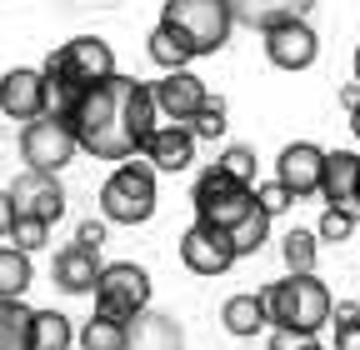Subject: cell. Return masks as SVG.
<instances>
[{
  "instance_id": "6da1fadb",
  "label": "cell",
  "mask_w": 360,
  "mask_h": 350,
  "mask_svg": "<svg viewBox=\"0 0 360 350\" xmlns=\"http://www.w3.org/2000/svg\"><path fill=\"white\" fill-rule=\"evenodd\" d=\"M155 105H150V85H141L135 75H110L101 85L80 91L75 110H70V136L85 155L96 160H130L141 155L146 136L155 130Z\"/></svg>"
},
{
  "instance_id": "7a4b0ae2",
  "label": "cell",
  "mask_w": 360,
  "mask_h": 350,
  "mask_svg": "<svg viewBox=\"0 0 360 350\" xmlns=\"http://www.w3.org/2000/svg\"><path fill=\"white\" fill-rule=\"evenodd\" d=\"M260 305H265V320L270 330H295V335H321L330 325V290L326 280H315V271H300V276H285L276 285L260 290Z\"/></svg>"
},
{
  "instance_id": "3957f363",
  "label": "cell",
  "mask_w": 360,
  "mask_h": 350,
  "mask_svg": "<svg viewBox=\"0 0 360 350\" xmlns=\"http://www.w3.org/2000/svg\"><path fill=\"white\" fill-rule=\"evenodd\" d=\"M160 25L186 40L191 56L225 51V40H231V30H236L225 0H165V6H160Z\"/></svg>"
},
{
  "instance_id": "277c9868",
  "label": "cell",
  "mask_w": 360,
  "mask_h": 350,
  "mask_svg": "<svg viewBox=\"0 0 360 350\" xmlns=\"http://www.w3.org/2000/svg\"><path fill=\"white\" fill-rule=\"evenodd\" d=\"M101 215L110 226H146L155 215V170L146 160H120L101 186Z\"/></svg>"
},
{
  "instance_id": "5b68a950",
  "label": "cell",
  "mask_w": 360,
  "mask_h": 350,
  "mask_svg": "<svg viewBox=\"0 0 360 350\" xmlns=\"http://www.w3.org/2000/svg\"><path fill=\"white\" fill-rule=\"evenodd\" d=\"M191 205H195V221H205V226H215V231L240 226L245 215L255 210L250 186L236 181V175H225L220 165L200 170V181H195V190H191Z\"/></svg>"
},
{
  "instance_id": "8992f818",
  "label": "cell",
  "mask_w": 360,
  "mask_h": 350,
  "mask_svg": "<svg viewBox=\"0 0 360 350\" xmlns=\"http://www.w3.org/2000/svg\"><path fill=\"white\" fill-rule=\"evenodd\" d=\"M96 316H110V320H130L135 311L150 305V276L135 266V260H115V266H101L96 276Z\"/></svg>"
},
{
  "instance_id": "52a82bcc",
  "label": "cell",
  "mask_w": 360,
  "mask_h": 350,
  "mask_svg": "<svg viewBox=\"0 0 360 350\" xmlns=\"http://www.w3.org/2000/svg\"><path fill=\"white\" fill-rule=\"evenodd\" d=\"M40 70H56V75H65L70 85L90 91V85H101V80H110V75H115V51L105 46L101 35H75V40H65L60 51L45 56V65H40Z\"/></svg>"
},
{
  "instance_id": "ba28073f",
  "label": "cell",
  "mask_w": 360,
  "mask_h": 350,
  "mask_svg": "<svg viewBox=\"0 0 360 350\" xmlns=\"http://www.w3.org/2000/svg\"><path fill=\"white\" fill-rule=\"evenodd\" d=\"M75 136H70V120H56V115H35L25 120L20 130V155H25V170H40V175H60L70 160H75Z\"/></svg>"
},
{
  "instance_id": "9c48e42d",
  "label": "cell",
  "mask_w": 360,
  "mask_h": 350,
  "mask_svg": "<svg viewBox=\"0 0 360 350\" xmlns=\"http://www.w3.org/2000/svg\"><path fill=\"white\" fill-rule=\"evenodd\" d=\"M260 35H265L270 65H281V70H310L315 56H321V35L310 30V20H276Z\"/></svg>"
},
{
  "instance_id": "30bf717a",
  "label": "cell",
  "mask_w": 360,
  "mask_h": 350,
  "mask_svg": "<svg viewBox=\"0 0 360 350\" xmlns=\"http://www.w3.org/2000/svg\"><path fill=\"white\" fill-rule=\"evenodd\" d=\"M180 260H186V271H195V276H225L236 266V250H231V235L225 231L195 221L180 235Z\"/></svg>"
},
{
  "instance_id": "8fae6325",
  "label": "cell",
  "mask_w": 360,
  "mask_h": 350,
  "mask_svg": "<svg viewBox=\"0 0 360 350\" xmlns=\"http://www.w3.org/2000/svg\"><path fill=\"white\" fill-rule=\"evenodd\" d=\"M6 195H11V210H15V215H35V221H45V226H56L60 215H65V190H60L56 175L25 170Z\"/></svg>"
},
{
  "instance_id": "7c38bea8",
  "label": "cell",
  "mask_w": 360,
  "mask_h": 350,
  "mask_svg": "<svg viewBox=\"0 0 360 350\" xmlns=\"http://www.w3.org/2000/svg\"><path fill=\"white\" fill-rule=\"evenodd\" d=\"M205 96H210V91H205V80H200L195 70H165V80L150 85L155 115H165V120H175V125H186V120L200 110Z\"/></svg>"
},
{
  "instance_id": "4fadbf2b",
  "label": "cell",
  "mask_w": 360,
  "mask_h": 350,
  "mask_svg": "<svg viewBox=\"0 0 360 350\" xmlns=\"http://www.w3.org/2000/svg\"><path fill=\"white\" fill-rule=\"evenodd\" d=\"M321 160H326V150L315 145V141H295V145L281 150V160H276V181L290 190V200L315 195V186H321Z\"/></svg>"
},
{
  "instance_id": "5bb4252c",
  "label": "cell",
  "mask_w": 360,
  "mask_h": 350,
  "mask_svg": "<svg viewBox=\"0 0 360 350\" xmlns=\"http://www.w3.org/2000/svg\"><path fill=\"white\" fill-rule=\"evenodd\" d=\"M141 155H146V165H150V170H165V175H175V170H186V165L195 160V136H191L186 125L165 120V125H155L150 136H146Z\"/></svg>"
},
{
  "instance_id": "9a60e30c",
  "label": "cell",
  "mask_w": 360,
  "mask_h": 350,
  "mask_svg": "<svg viewBox=\"0 0 360 350\" xmlns=\"http://www.w3.org/2000/svg\"><path fill=\"white\" fill-rule=\"evenodd\" d=\"M125 350H186V330H180V320L146 305L125 320Z\"/></svg>"
},
{
  "instance_id": "2e32d148",
  "label": "cell",
  "mask_w": 360,
  "mask_h": 350,
  "mask_svg": "<svg viewBox=\"0 0 360 350\" xmlns=\"http://www.w3.org/2000/svg\"><path fill=\"white\" fill-rule=\"evenodd\" d=\"M0 115L6 120H35L40 115V70L30 65H15L0 75Z\"/></svg>"
},
{
  "instance_id": "e0dca14e",
  "label": "cell",
  "mask_w": 360,
  "mask_h": 350,
  "mask_svg": "<svg viewBox=\"0 0 360 350\" xmlns=\"http://www.w3.org/2000/svg\"><path fill=\"white\" fill-rule=\"evenodd\" d=\"M56 285L65 295H90L96 290V276H101V250H80V245H65L56 255V266H51Z\"/></svg>"
},
{
  "instance_id": "ac0fdd59",
  "label": "cell",
  "mask_w": 360,
  "mask_h": 350,
  "mask_svg": "<svg viewBox=\"0 0 360 350\" xmlns=\"http://www.w3.org/2000/svg\"><path fill=\"white\" fill-rule=\"evenodd\" d=\"M355 175H360V155H355V150H326V160H321V186H315V195H326L330 205L350 210Z\"/></svg>"
},
{
  "instance_id": "d6986e66",
  "label": "cell",
  "mask_w": 360,
  "mask_h": 350,
  "mask_svg": "<svg viewBox=\"0 0 360 350\" xmlns=\"http://www.w3.org/2000/svg\"><path fill=\"white\" fill-rule=\"evenodd\" d=\"M225 6H231V20L265 30L276 20H305L315 11V0H225Z\"/></svg>"
},
{
  "instance_id": "ffe728a7",
  "label": "cell",
  "mask_w": 360,
  "mask_h": 350,
  "mask_svg": "<svg viewBox=\"0 0 360 350\" xmlns=\"http://www.w3.org/2000/svg\"><path fill=\"white\" fill-rule=\"evenodd\" d=\"M220 320H225V330H231V335H240V340H250V335L270 330L260 295H231V300L220 305Z\"/></svg>"
},
{
  "instance_id": "44dd1931",
  "label": "cell",
  "mask_w": 360,
  "mask_h": 350,
  "mask_svg": "<svg viewBox=\"0 0 360 350\" xmlns=\"http://www.w3.org/2000/svg\"><path fill=\"white\" fill-rule=\"evenodd\" d=\"M75 325L60 311H30V350H70Z\"/></svg>"
},
{
  "instance_id": "7402d4cb",
  "label": "cell",
  "mask_w": 360,
  "mask_h": 350,
  "mask_svg": "<svg viewBox=\"0 0 360 350\" xmlns=\"http://www.w3.org/2000/svg\"><path fill=\"white\" fill-rule=\"evenodd\" d=\"M35 271H30V255L15 245H0V300H20L30 290Z\"/></svg>"
},
{
  "instance_id": "603a6c76",
  "label": "cell",
  "mask_w": 360,
  "mask_h": 350,
  "mask_svg": "<svg viewBox=\"0 0 360 350\" xmlns=\"http://www.w3.org/2000/svg\"><path fill=\"white\" fill-rule=\"evenodd\" d=\"M0 350H30V305L0 300Z\"/></svg>"
},
{
  "instance_id": "cb8c5ba5",
  "label": "cell",
  "mask_w": 360,
  "mask_h": 350,
  "mask_svg": "<svg viewBox=\"0 0 360 350\" xmlns=\"http://www.w3.org/2000/svg\"><path fill=\"white\" fill-rule=\"evenodd\" d=\"M146 51H150V60L160 65V70H186L195 56H191V46L180 40L175 30H165V25H155L150 30V40H146Z\"/></svg>"
},
{
  "instance_id": "d4e9b609",
  "label": "cell",
  "mask_w": 360,
  "mask_h": 350,
  "mask_svg": "<svg viewBox=\"0 0 360 350\" xmlns=\"http://www.w3.org/2000/svg\"><path fill=\"white\" fill-rule=\"evenodd\" d=\"M75 340H80V350H125V325L110 316H90Z\"/></svg>"
},
{
  "instance_id": "484cf974",
  "label": "cell",
  "mask_w": 360,
  "mask_h": 350,
  "mask_svg": "<svg viewBox=\"0 0 360 350\" xmlns=\"http://www.w3.org/2000/svg\"><path fill=\"white\" fill-rule=\"evenodd\" d=\"M315 255H321V240H315V231H290V235L281 240V260H285L290 276L315 271Z\"/></svg>"
},
{
  "instance_id": "4316f807",
  "label": "cell",
  "mask_w": 360,
  "mask_h": 350,
  "mask_svg": "<svg viewBox=\"0 0 360 350\" xmlns=\"http://www.w3.org/2000/svg\"><path fill=\"white\" fill-rule=\"evenodd\" d=\"M225 235H231L236 260H240V255H255V250L265 245V235H270V215H265V210H250L245 221H240V226H231Z\"/></svg>"
},
{
  "instance_id": "83f0119b",
  "label": "cell",
  "mask_w": 360,
  "mask_h": 350,
  "mask_svg": "<svg viewBox=\"0 0 360 350\" xmlns=\"http://www.w3.org/2000/svg\"><path fill=\"white\" fill-rule=\"evenodd\" d=\"M186 130H191L195 141H220V136H225V101H220V96H205L200 110L186 120Z\"/></svg>"
},
{
  "instance_id": "f1b7e54d",
  "label": "cell",
  "mask_w": 360,
  "mask_h": 350,
  "mask_svg": "<svg viewBox=\"0 0 360 350\" xmlns=\"http://www.w3.org/2000/svg\"><path fill=\"white\" fill-rule=\"evenodd\" d=\"M11 240H15V250H40L45 240H51V226H45V221H35V215H15V221H11V231H6Z\"/></svg>"
},
{
  "instance_id": "f546056e",
  "label": "cell",
  "mask_w": 360,
  "mask_h": 350,
  "mask_svg": "<svg viewBox=\"0 0 360 350\" xmlns=\"http://www.w3.org/2000/svg\"><path fill=\"white\" fill-rule=\"evenodd\" d=\"M350 235H355V215H350V210H340V205H326L321 226H315V240L340 245V240H350Z\"/></svg>"
},
{
  "instance_id": "4dcf8cb0",
  "label": "cell",
  "mask_w": 360,
  "mask_h": 350,
  "mask_svg": "<svg viewBox=\"0 0 360 350\" xmlns=\"http://www.w3.org/2000/svg\"><path fill=\"white\" fill-rule=\"evenodd\" d=\"M250 200H255V210H265L270 221H276L281 210H290L295 200H290V190L281 186V181H260V186H250Z\"/></svg>"
},
{
  "instance_id": "1f68e13d",
  "label": "cell",
  "mask_w": 360,
  "mask_h": 350,
  "mask_svg": "<svg viewBox=\"0 0 360 350\" xmlns=\"http://www.w3.org/2000/svg\"><path fill=\"white\" fill-rule=\"evenodd\" d=\"M225 175H236V181H245V186H255V150L250 145H231L220 160H215Z\"/></svg>"
},
{
  "instance_id": "d6a6232c",
  "label": "cell",
  "mask_w": 360,
  "mask_h": 350,
  "mask_svg": "<svg viewBox=\"0 0 360 350\" xmlns=\"http://www.w3.org/2000/svg\"><path fill=\"white\" fill-rule=\"evenodd\" d=\"M270 350H326L315 335H295V330H270Z\"/></svg>"
},
{
  "instance_id": "836d02e7",
  "label": "cell",
  "mask_w": 360,
  "mask_h": 350,
  "mask_svg": "<svg viewBox=\"0 0 360 350\" xmlns=\"http://www.w3.org/2000/svg\"><path fill=\"white\" fill-rule=\"evenodd\" d=\"M75 245H80V250H101V245H105V221H80Z\"/></svg>"
},
{
  "instance_id": "e575fe53",
  "label": "cell",
  "mask_w": 360,
  "mask_h": 350,
  "mask_svg": "<svg viewBox=\"0 0 360 350\" xmlns=\"http://www.w3.org/2000/svg\"><path fill=\"white\" fill-rule=\"evenodd\" d=\"M335 350H360V320L335 325Z\"/></svg>"
},
{
  "instance_id": "d590c367",
  "label": "cell",
  "mask_w": 360,
  "mask_h": 350,
  "mask_svg": "<svg viewBox=\"0 0 360 350\" xmlns=\"http://www.w3.org/2000/svg\"><path fill=\"white\" fill-rule=\"evenodd\" d=\"M330 316H335V325H350V320H360V300H340V305H330Z\"/></svg>"
},
{
  "instance_id": "8d00e7d4",
  "label": "cell",
  "mask_w": 360,
  "mask_h": 350,
  "mask_svg": "<svg viewBox=\"0 0 360 350\" xmlns=\"http://www.w3.org/2000/svg\"><path fill=\"white\" fill-rule=\"evenodd\" d=\"M11 221H15V210H11V195L0 190V240H6V231H11Z\"/></svg>"
},
{
  "instance_id": "74e56055",
  "label": "cell",
  "mask_w": 360,
  "mask_h": 350,
  "mask_svg": "<svg viewBox=\"0 0 360 350\" xmlns=\"http://www.w3.org/2000/svg\"><path fill=\"white\" fill-rule=\"evenodd\" d=\"M340 101H345V110H350V105L360 101V85H345V91H340Z\"/></svg>"
},
{
  "instance_id": "f35d334b",
  "label": "cell",
  "mask_w": 360,
  "mask_h": 350,
  "mask_svg": "<svg viewBox=\"0 0 360 350\" xmlns=\"http://www.w3.org/2000/svg\"><path fill=\"white\" fill-rule=\"evenodd\" d=\"M350 215L360 221V175H355V195H350Z\"/></svg>"
},
{
  "instance_id": "ab89813d",
  "label": "cell",
  "mask_w": 360,
  "mask_h": 350,
  "mask_svg": "<svg viewBox=\"0 0 360 350\" xmlns=\"http://www.w3.org/2000/svg\"><path fill=\"white\" fill-rule=\"evenodd\" d=\"M350 130H355V141H360V101L350 105Z\"/></svg>"
},
{
  "instance_id": "60d3db41",
  "label": "cell",
  "mask_w": 360,
  "mask_h": 350,
  "mask_svg": "<svg viewBox=\"0 0 360 350\" xmlns=\"http://www.w3.org/2000/svg\"><path fill=\"white\" fill-rule=\"evenodd\" d=\"M355 85H360V51H355Z\"/></svg>"
}]
</instances>
